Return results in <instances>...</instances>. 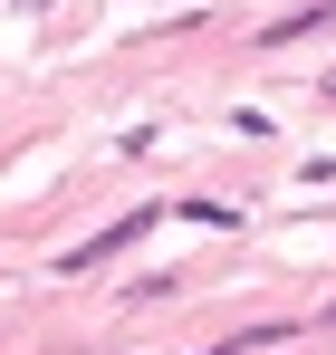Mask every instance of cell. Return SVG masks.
<instances>
[{
	"label": "cell",
	"instance_id": "obj_1",
	"mask_svg": "<svg viewBox=\"0 0 336 355\" xmlns=\"http://www.w3.org/2000/svg\"><path fill=\"white\" fill-rule=\"evenodd\" d=\"M154 221H164V202H154V211H125V221H106L96 240H77V250H67V269H106V259H125L135 240L154 231Z\"/></svg>",
	"mask_w": 336,
	"mask_h": 355
},
{
	"label": "cell",
	"instance_id": "obj_3",
	"mask_svg": "<svg viewBox=\"0 0 336 355\" xmlns=\"http://www.w3.org/2000/svg\"><path fill=\"white\" fill-rule=\"evenodd\" d=\"M279 336H288V327L269 317V327H240V336H230V346H212V355H260V346H279Z\"/></svg>",
	"mask_w": 336,
	"mask_h": 355
},
{
	"label": "cell",
	"instance_id": "obj_2",
	"mask_svg": "<svg viewBox=\"0 0 336 355\" xmlns=\"http://www.w3.org/2000/svg\"><path fill=\"white\" fill-rule=\"evenodd\" d=\"M317 29H336V0H308V10H288V19H269V29H260V49H288V39H317Z\"/></svg>",
	"mask_w": 336,
	"mask_h": 355
},
{
	"label": "cell",
	"instance_id": "obj_4",
	"mask_svg": "<svg viewBox=\"0 0 336 355\" xmlns=\"http://www.w3.org/2000/svg\"><path fill=\"white\" fill-rule=\"evenodd\" d=\"M327 327H336V307H327Z\"/></svg>",
	"mask_w": 336,
	"mask_h": 355
}]
</instances>
